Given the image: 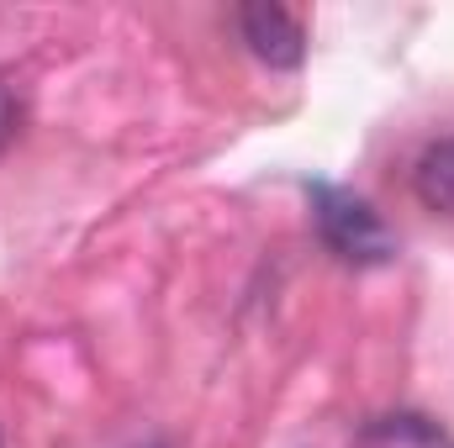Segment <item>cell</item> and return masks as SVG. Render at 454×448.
Instances as JSON below:
<instances>
[{
    "instance_id": "277c9868",
    "label": "cell",
    "mask_w": 454,
    "mask_h": 448,
    "mask_svg": "<svg viewBox=\"0 0 454 448\" xmlns=\"http://www.w3.org/2000/svg\"><path fill=\"white\" fill-rule=\"evenodd\" d=\"M11 132H16V101H11V90L0 85V143H5Z\"/></svg>"
},
{
    "instance_id": "7a4b0ae2",
    "label": "cell",
    "mask_w": 454,
    "mask_h": 448,
    "mask_svg": "<svg viewBox=\"0 0 454 448\" xmlns=\"http://www.w3.org/2000/svg\"><path fill=\"white\" fill-rule=\"evenodd\" d=\"M238 27H243V42L254 48V58H264L270 69H296L307 58V21L291 5H275V0L243 5Z\"/></svg>"
},
{
    "instance_id": "3957f363",
    "label": "cell",
    "mask_w": 454,
    "mask_h": 448,
    "mask_svg": "<svg viewBox=\"0 0 454 448\" xmlns=\"http://www.w3.org/2000/svg\"><path fill=\"white\" fill-rule=\"evenodd\" d=\"M412 190L428 212L454 222V137H439V143L423 148V158L412 169Z\"/></svg>"
},
{
    "instance_id": "6da1fadb",
    "label": "cell",
    "mask_w": 454,
    "mask_h": 448,
    "mask_svg": "<svg viewBox=\"0 0 454 448\" xmlns=\"http://www.w3.org/2000/svg\"><path fill=\"white\" fill-rule=\"evenodd\" d=\"M312 206H317V227H323V243L348 259V264H380L391 259V232L386 222L348 190L333 185H312Z\"/></svg>"
}]
</instances>
